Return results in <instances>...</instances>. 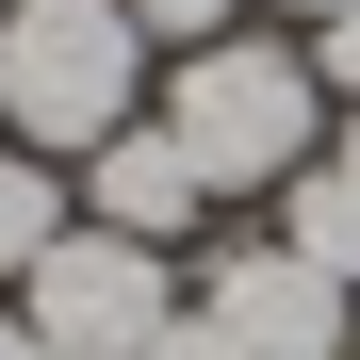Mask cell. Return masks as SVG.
<instances>
[{
  "label": "cell",
  "mask_w": 360,
  "mask_h": 360,
  "mask_svg": "<svg viewBox=\"0 0 360 360\" xmlns=\"http://www.w3.org/2000/svg\"><path fill=\"white\" fill-rule=\"evenodd\" d=\"M311 82H328V98H360V0H344V17H311Z\"/></svg>",
  "instance_id": "9c48e42d"
},
{
  "label": "cell",
  "mask_w": 360,
  "mask_h": 360,
  "mask_svg": "<svg viewBox=\"0 0 360 360\" xmlns=\"http://www.w3.org/2000/svg\"><path fill=\"white\" fill-rule=\"evenodd\" d=\"M131 33L148 49H213V33H246V0H131Z\"/></svg>",
  "instance_id": "ba28073f"
},
{
  "label": "cell",
  "mask_w": 360,
  "mask_h": 360,
  "mask_svg": "<svg viewBox=\"0 0 360 360\" xmlns=\"http://www.w3.org/2000/svg\"><path fill=\"white\" fill-rule=\"evenodd\" d=\"M0 360H49V328H33V311H17V295H0Z\"/></svg>",
  "instance_id": "30bf717a"
},
{
  "label": "cell",
  "mask_w": 360,
  "mask_h": 360,
  "mask_svg": "<svg viewBox=\"0 0 360 360\" xmlns=\"http://www.w3.org/2000/svg\"><path fill=\"white\" fill-rule=\"evenodd\" d=\"M82 213H98V229H131V246H164V262H180V229L213 213V180H197V148H180L164 115H131V131H98V148H82Z\"/></svg>",
  "instance_id": "5b68a950"
},
{
  "label": "cell",
  "mask_w": 360,
  "mask_h": 360,
  "mask_svg": "<svg viewBox=\"0 0 360 360\" xmlns=\"http://www.w3.org/2000/svg\"><path fill=\"white\" fill-rule=\"evenodd\" d=\"M328 180H344V197H360V98H344V131H328Z\"/></svg>",
  "instance_id": "8fae6325"
},
{
  "label": "cell",
  "mask_w": 360,
  "mask_h": 360,
  "mask_svg": "<svg viewBox=\"0 0 360 360\" xmlns=\"http://www.w3.org/2000/svg\"><path fill=\"white\" fill-rule=\"evenodd\" d=\"M66 229H82V213H66V180H49V148H0V295L66 246Z\"/></svg>",
  "instance_id": "8992f818"
},
{
  "label": "cell",
  "mask_w": 360,
  "mask_h": 360,
  "mask_svg": "<svg viewBox=\"0 0 360 360\" xmlns=\"http://www.w3.org/2000/svg\"><path fill=\"white\" fill-rule=\"evenodd\" d=\"M148 115V33L131 0H0V131L82 164L98 131Z\"/></svg>",
  "instance_id": "7a4b0ae2"
},
{
  "label": "cell",
  "mask_w": 360,
  "mask_h": 360,
  "mask_svg": "<svg viewBox=\"0 0 360 360\" xmlns=\"http://www.w3.org/2000/svg\"><path fill=\"white\" fill-rule=\"evenodd\" d=\"M278 17H295V33H311V17H344V0H278Z\"/></svg>",
  "instance_id": "7c38bea8"
},
{
  "label": "cell",
  "mask_w": 360,
  "mask_h": 360,
  "mask_svg": "<svg viewBox=\"0 0 360 360\" xmlns=\"http://www.w3.org/2000/svg\"><path fill=\"white\" fill-rule=\"evenodd\" d=\"M164 131L197 148L213 197H278V180L328 148V82H311V49H295V33H213V49H180Z\"/></svg>",
  "instance_id": "6da1fadb"
},
{
  "label": "cell",
  "mask_w": 360,
  "mask_h": 360,
  "mask_svg": "<svg viewBox=\"0 0 360 360\" xmlns=\"http://www.w3.org/2000/svg\"><path fill=\"white\" fill-rule=\"evenodd\" d=\"M17 311L49 328V360H164V328H180V278H164V246H131V229H66L33 278H17Z\"/></svg>",
  "instance_id": "277c9868"
},
{
  "label": "cell",
  "mask_w": 360,
  "mask_h": 360,
  "mask_svg": "<svg viewBox=\"0 0 360 360\" xmlns=\"http://www.w3.org/2000/svg\"><path fill=\"white\" fill-rule=\"evenodd\" d=\"M344 360H360V344H344Z\"/></svg>",
  "instance_id": "4fadbf2b"
},
{
  "label": "cell",
  "mask_w": 360,
  "mask_h": 360,
  "mask_svg": "<svg viewBox=\"0 0 360 360\" xmlns=\"http://www.w3.org/2000/svg\"><path fill=\"white\" fill-rule=\"evenodd\" d=\"M278 246H295V262H328V278H360V197L328 180V148L278 180Z\"/></svg>",
  "instance_id": "52a82bcc"
},
{
  "label": "cell",
  "mask_w": 360,
  "mask_h": 360,
  "mask_svg": "<svg viewBox=\"0 0 360 360\" xmlns=\"http://www.w3.org/2000/svg\"><path fill=\"white\" fill-rule=\"evenodd\" d=\"M344 344H360V278L295 262L278 229L262 246H213L197 295H180V328H164V360H344Z\"/></svg>",
  "instance_id": "3957f363"
}]
</instances>
